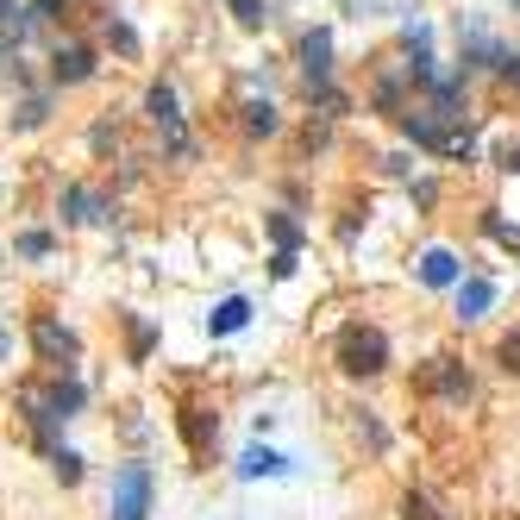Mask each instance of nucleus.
I'll list each match as a JSON object with an SVG mask.
<instances>
[{"mask_svg": "<svg viewBox=\"0 0 520 520\" xmlns=\"http://www.w3.org/2000/svg\"><path fill=\"white\" fill-rule=\"evenodd\" d=\"M63 207H69V220H101V214H94V195H88V188H69Z\"/></svg>", "mask_w": 520, "mask_h": 520, "instance_id": "nucleus-14", "label": "nucleus"}, {"mask_svg": "<svg viewBox=\"0 0 520 520\" xmlns=\"http://www.w3.org/2000/svg\"><path fill=\"white\" fill-rule=\"evenodd\" d=\"M145 107H151V120L163 126V138H170V151H176V157H188V132H182V107H176V88H170V82H157V88L145 94Z\"/></svg>", "mask_w": 520, "mask_h": 520, "instance_id": "nucleus-5", "label": "nucleus"}, {"mask_svg": "<svg viewBox=\"0 0 520 520\" xmlns=\"http://www.w3.org/2000/svg\"><path fill=\"white\" fill-rule=\"evenodd\" d=\"M270 276H295V251H276L270 257Z\"/></svg>", "mask_w": 520, "mask_h": 520, "instance_id": "nucleus-24", "label": "nucleus"}, {"mask_svg": "<svg viewBox=\"0 0 520 520\" xmlns=\"http://www.w3.org/2000/svg\"><path fill=\"white\" fill-rule=\"evenodd\" d=\"M182 427H188V445L201 452V445H207V414H201V408H188V420H182Z\"/></svg>", "mask_w": 520, "mask_h": 520, "instance_id": "nucleus-19", "label": "nucleus"}, {"mask_svg": "<svg viewBox=\"0 0 520 520\" xmlns=\"http://www.w3.org/2000/svg\"><path fill=\"white\" fill-rule=\"evenodd\" d=\"M57 7L63 0H32V19H57Z\"/></svg>", "mask_w": 520, "mask_h": 520, "instance_id": "nucleus-25", "label": "nucleus"}, {"mask_svg": "<svg viewBox=\"0 0 520 520\" xmlns=\"http://www.w3.org/2000/svg\"><path fill=\"white\" fill-rule=\"evenodd\" d=\"M145 351H151V326L132 320V358H145Z\"/></svg>", "mask_w": 520, "mask_h": 520, "instance_id": "nucleus-23", "label": "nucleus"}, {"mask_svg": "<svg viewBox=\"0 0 520 520\" xmlns=\"http://www.w3.org/2000/svg\"><path fill=\"white\" fill-rule=\"evenodd\" d=\"M57 477L63 483H82V458L76 452H57Z\"/></svg>", "mask_w": 520, "mask_h": 520, "instance_id": "nucleus-21", "label": "nucleus"}, {"mask_svg": "<svg viewBox=\"0 0 520 520\" xmlns=\"http://www.w3.org/2000/svg\"><path fill=\"white\" fill-rule=\"evenodd\" d=\"M7 19H13V0H0V26H7Z\"/></svg>", "mask_w": 520, "mask_h": 520, "instance_id": "nucleus-26", "label": "nucleus"}, {"mask_svg": "<svg viewBox=\"0 0 520 520\" xmlns=\"http://www.w3.org/2000/svg\"><path fill=\"white\" fill-rule=\"evenodd\" d=\"M514 7H520V0H514Z\"/></svg>", "mask_w": 520, "mask_h": 520, "instance_id": "nucleus-29", "label": "nucleus"}, {"mask_svg": "<svg viewBox=\"0 0 520 520\" xmlns=\"http://www.w3.org/2000/svg\"><path fill=\"white\" fill-rule=\"evenodd\" d=\"M333 358H339L345 376H383V370H389V339H383V326H364V320L339 326Z\"/></svg>", "mask_w": 520, "mask_h": 520, "instance_id": "nucleus-1", "label": "nucleus"}, {"mask_svg": "<svg viewBox=\"0 0 520 520\" xmlns=\"http://www.w3.org/2000/svg\"><path fill=\"white\" fill-rule=\"evenodd\" d=\"M414 389H420V395H452V401H464V395H470V370H464L458 358H433V364H420Z\"/></svg>", "mask_w": 520, "mask_h": 520, "instance_id": "nucleus-3", "label": "nucleus"}, {"mask_svg": "<svg viewBox=\"0 0 520 520\" xmlns=\"http://www.w3.org/2000/svg\"><path fill=\"white\" fill-rule=\"evenodd\" d=\"M245 320H251V301H245V295H226V301L214 307V314H207V333L226 339V333H239Z\"/></svg>", "mask_w": 520, "mask_h": 520, "instance_id": "nucleus-11", "label": "nucleus"}, {"mask_svg": "<svg viewBox=\"0 0 520 520\" xmlns=\"http://www.w3.org/2000/svg\"><path fill=\"white\" fill-rule=\"evenodd\" d=\"M301 63H307V88H326V69H333V32H307L301 38Z\"/></svg>", "mask_w": 520, "mask_h": 520, "instance_id": "nucleus-6", "label": "nucleus"}, {"mask_svg": "<svg viewBox=\"0 0 520 520\" xmlns=\"http://www.w3.org/2000/svg\"><path fill=\"white\" fill-rule=\"evenodd\" d=\"M32 345H38V358L57 364V370H69L82 358V339L69 333V326H57V320H32Z\"/></svg>", "mask_w": 520, "mask_h": 520, "instance_id": "nucleus-4", "label": "nucleus"}, {"mask_svg": "<svg viewBox=\"0 0 520 520\" xmlns=\"http://www.w3.org/2000/svg\"><path fill=\"white\" fill-rule=\"evenodd\" d=\"M107 508H113V520H145V514H151V470H145V464H120Z\"/></svg>", "mask_w": 520, "mask_h": 520, "instance_id": "nucleus-2", "label": "nucleus"}, {"mask_svg": "<svg viewBox=\"0 0 520 520\" xmlns=\"http://www.w3.org/2000/svg\"><path fill=\"white\" fill-rule=\"evenodd\" d=\"M508 170H520V151H508Z\"/></svg>", "mask_w": 520, "mask_h": 520, "instance_id": "nucleus-27", "label": "nucleus"}, {"mask_svg": "<svg viewBox=\"0 0 520 520\" xmlns=\"http://www.w3.org/2000/svg\"><path fill=\"white\" fill-rule=\"evenodd\" d=\"M107 44H113L120 57H138V32L126 26V19H107Z\"/></svg>", "mask_w": 520, "mask_h": 520, "instance_id": "nucleus-13", "label": "nucleus"}, {"mask_svg": "<svg viewBox=\"0 0 520 520\" xmlns=\"http://www.w3.org/2000/svg\"><path fill=\"white\" fill-rule=\"evenodd\" d=\"M44 401H51V414H57V420H69V414H76V408H82V383H76V376H69V383H63V376H57V383H51V389H44Z\"/></svg>", "mask_w": 520, "mask_h": 520, "instance_id": "nucleus-12", "label": "nucleus"}, {"mask_svg": "<svg viewBox=\"0 0 520 520\" xmlns=\"http://www.w3.org/2000/svg\"><path fill=\"white\" fill-rule=\"evenodd\" d=\"M270 232H276V245H282V251H295V239H301V226H295L289 214H276V220H270Z\"/></svg>", "mask_w": 520, "mask_h": 520, "instance_id": "nucleus-16", "label": "nucleus"}, {"mask_svg": "<svg viewBox=\"0 0 520 520\" xmlns=\"http://www.w3.org/2000/svg\"><path fill=\"white\" fill-rule=\"evenodd\" d=\"M232 13H239L245 26H264V0H232Z\"/></svg>", "mask_w": 520, "mask_h": 520, "instance_id": "nucleus-22", "label": "nucleus"}, {"mask_svg": "<svg viewBox=\"0 0 520 520\" xmlns=\"http://www.w3.org/2000/svg\"><path fill=\"white\" fill-rule=\"evenodd\" d=\"M51 76L57 82H88L94 76V51H88V44H63V51L51 57Z\"/></svg>", "mask_w": 520, "mask_h": 520, "instance_id": "nucleus-7", "label": "nucleus"}, {"mask_svg": "<svg viewBox=\"0 0 520 520\" xmlns=\"http://www.w3.org/2000/svg\"><path fill=\"white\" fill-rule=\"evenodd\" d=\"M0 358H7V333H0Z\"/></svg>", "mask_w": 520, "mask_h": 520, "instance_id": "nucleus-28", "label": "nucleus"}, {"mask_svg": "<svg viewBox=\"0 0 520 520\" xmlns=\"http://www.w3.org/2000/svg\"><path fill=\"white\" fill-rule=\"evenodd\" d=\"M51 251V232H19V257H44Z\"/></svg>", "mask_w": 520, "mask_h": 520, "instance_id": "nucleus-18", "label": "nucleus"}, {"mask_svg": "<svg viewBox=\"0 0 520 520\" xmlns=\"http://www.w3.org/2000/svg\"><path fill=\"white\" fill-rule=\"evenodd\" d=\"M420 282H427V289H452V282H458V257L445 245H433L427 257H420Z\"/></svg>", "mask_w": 520, "mask_h": 520, "instance_id": "nucleus-10", "label": "nucleus"}, {"mask_svg": "<svg viewBox=\"0 0 520 520\" xmlns=\"http://www.w3.org/2000/svg\"><path fill=\"white\" fill-rule=\"evenodd\" d=\"M245 126H251V132H276V107H270V101H251V107H245Z\"/></svg>", "mask_w": 520, "mask_h": 520, "instance_id": "nucleus-15", "label": "nucleus"}, {"mask_svg": "<svg viewBox=\"0 0 520 520\" xmlns=\"http://www.w3.org/2000/svg\"><path fill=\"white\" fill-rule=\"evenodd\" d=\"M502 370H514V376H520V326L502 339Z\"/></svg>", "mask_w": 520, "mask_h": 520, "instance_id": "nucleus-20", "label": "nucleus"}, {"mask_svg": "<svg viewBox=\"0 0 520 520\" xmlns=\"http://www.w3.org/2000/svg\"><path fill=\"white\" fill-rule=\"evenodd\" d=\"M239 477L245 483H257V477H289V458L270 452V445H251V452L239 458Z\"/></svg>", "mask_w": 520, "mask_h": 520, "instance_id": "nucleus-8", "label": "nucleus"}, {"mask_svg": "<svg viewBox=\"0 0 520 520\" xmlns=\"http://www.w3.org/2000/svg\"><path fill=\"white\" fill-rule=\"evenodd\" d=\"M489 301H495V282H489V276L458 282V320H483V314H489Z\"/></svg>", "mask_w": 520, "mask_h": 520, "instance_id": "nucleus-9", "label": "nucleus"}, {"mask_svg": "<svg viewBox=\"0 0 520 520\" xmlns=\"http://www.w3.org/2000/svg\"><path fill=\"white\" fill-rule=\"evenodd\" d=\"M401 514H408V520H445V514L427 502V495H408V502H401Z\"/></svg>", "mask_w": 520, "mask_h": 520, "instance_id": "nucleus-17", "label": "nucleus"}]
</instances>
